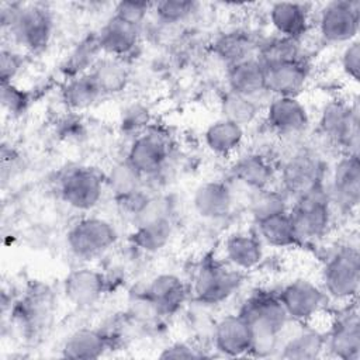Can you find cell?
Instances as JSON below:
<instances>
[{
  "label": "cell",
  "instance_id": "6da1fadb",
  "mask_svg": "<svg viewBox=\"0 0 360 360\" xmlns=\"http://www.w3.org/2000/svg\"><path fill=\"white\" fill-rule=\"evenodd\" d=\"M1 28L15 46L39 53L52 41L55 18L42 3H7L1 6Z\"/></svg>",
  "mask_w": 360,
  "mask_h": 360
},
{
  "label": "cell",
  "instance_id": "7a4b0ae2",
  "mask_svg": "<svg viewBox=\"0 0 360 360\" xmlns=\"http://www.w3.org/2000/svg\"><path fill=\"white\" fill-rule=\"evenodd\" d=\"M240 312L253 330L252 356H270L277 353L283 333L290 319L280 302L277 291L256 290L248 295Z\"/></svg>",
  "mask_w": 360,
  "mask_h": 360
},
{
  "label": "cell",
  "instance_id": "3957f363",
  "mask_svg": "<svg viewBox=\"0 0 360 360\" xmlns=\"http://www.w3.org/2000/svg\"><path fill=\"white\" fill-rule=\"evenodd\" d=\"M319 284L328 300L340 305L356 302L360 288V253L357 245H340L325 259Z\"/></svg>",
  "mask_w": 360,
  "mask_h": 360
},
{
  "label": "cell",
  "instance_id": "277c9868",
  "mask_svg": "<svg viewBox=\"0 0 360 360\" xmlns=\"http://www.w3.org/2000/svg\"><path fill=\"white\" fill-rule=\"evenodd\" d=\"M242 280V273L225 260L204 259L194 271L190 292L197 304L215 307L226 302L239 290Z\"/></svg>",
  "mask_w": 360,
  "mask_h": 360
},
{
  "label": "cell",
  "instance_id": "5b68a950",
  "mask_svg": "<svg viewBox=\"0 0 360 360\" xmlns=\"http://www.w3.org/2000/svg\"><path fill=\"white\" fill-rule=\"evenodd\" d=\"M120 239L117 226L108 218L83 215L66 232L68 250L83 262L94 260L111 250Z\"/></svg>",
  "mask_w": 360,
  "mask_h": 360
},
{
  "label": "cell",
  "instance_id": "8992f818",
  "mask_svg": "<svg viewBox=\"0 0 360 360\" xmlns=\"http://www.w3.org/2000/svg\"><path fill=\"white\" fill-rule=\"evenodd\" d=\"M288 212L301 245L326 236L335 219V210L325 186L294 198Z\"/></svg>",
  "mask_w": 360,
  "mask_h": 360
},
{
  "label": "cell",
  "instance_id": "52a82bcc",
  "mask_svg": "<svg viewBox=\"0 0 360 360\" xmlns=\"http://www.w3.org/2000/svg\"><path fill=\"white\" fill-rule=\"evenodd\" d=\"M359 111L357 98L353 101L332 98L319 112V132L328 142L339 148L340 153L359 155Z\"/></svg>",
  "mask_w": 360,
  "mask_h": 360
},
{
  "label": "cell",
  "instance_id": "ba28073f",
  "mask_svg": "<svg viewBox=\"0 0 360 360\" xmlns=\"http://www.w3.org/2000/svg\"><path fill=\"white\" fill-rule=\"evenodd\" d=\"M325 163L309 149H298L285 158L277 169L281 191L288 198H297L325 186Z\"/></svg>",
  "mask_w": 360,
  "mask_h": 360
},
{
  "label": "cell",
  "instance_id": "9c48e42d",
  "mask_svg": "<svg viewBox=\"0 0 360 360\" xmlns=\"http://www.w3.org/2000/svg\"><path fill=\"white\" fill-rule=\"evenodd\" d=\"M105 190V173L93 166L68 169L59 181L60 200L79 212H90L98 207Z\"/></svg>",
  "mask_w": 360,
  "mask_h": 360
},
{
  "label": "cell",
  "instance_id": "30bf717a",
  "mask_svg": "<svg viewBox=\"0 0 360 360\" xmlns=\"http://www.w3.org/2000/svg\"><path fill=\"white\" fill-rule=\"evenodd\" d=\"M360 30V1L333 0L316 13V31L325 44L346 45L357 39Z\"/></svg>",
  "mask_w": 360,
  "mask_h": 360
},
{
  "label": "cell",
  "instance_id": "8fae6325",
  "mask_svg": "<svg viewBox=\"0 0 360 360\" xmlns=\"http://www.w3.org/2000/svg\"><path fill=\"white\" fill-rule=\"evenodd\" d=\"M326 193L335 212L354 214L360 201V159L354 153H340L326 176Z\"/></svg>",
  "mask_w": 360,
  "mask_h": 360
},
{
  "label": "cell",
  "instance_id": "7c38bea8",
  "mask_svg": "<svg viewBox=\"0 0 360 360\" xmlns=\"http://www.w3.org/2000/svg\"><path fill=\"white\" fill-rule=\"evenodd\" d=\"M277 295L288 319L302 325L321 315L329 301L321 284L307 277H297L285 283Z\"/></svg>",
  "mask_w": 360,
  "mask_h": 360
},
{
  "label": "cell",
  "instance_id": "4fadbf2b",
  "mask_svg": "<svg viewBox=\"0 0 360 360\" xmlns=\"http://www.w3.org/2000/svg\"><path fill=\"white\" fill-rule=\"evenodd\" d=\"M170 158L169 139L158 131L146 129L134 136L125 153V160L143 179L156 177L166 169Z\"/></svg>",
  "mask_w": 360,
  "mask_h": 360
},
{
  "label": "cell",
  "instance_id": "5bb4252c",
  "mask_svg": "<svg viewBox=\"0 0 360 360\" xmlns=\"http://www.w3.org/2000/svg\"><path fill=\"white\" fill-rule=\"evenodd\" d=\"M269 129L281 136H297L307 132L311 115L307 105L295 96H271L263 108Z\"/></svg>",
  "mask_w": 360,
  "mask_h": 360
},
{
  "label": "cell",
  "instance_id": "9a60e30c",
  "mask_svg": "<svg viewBox=\"0 0 360 360\" xmlns=\"http://www.w3.org/2000/svg\"><path fill=\"white\" fill-rule=\"evenodd\" d=\"M326 353L340 360L360 359V321L356 302L345 304L325 333Z\"/></svg>",
  "mask_w": 360,
  "mask_h": 360
},
{
  "label": "cell",
  "instance_id": "2e32d148",
  "mask_svg": "<svg viewBox=\"0 0 360 360\" xmlns=\"http://www.w3.org/2000/svg\"><path fill=\"white\" fill-rule=\"evenodd\" d=\"M211 338L214 349L225 357L252 356L253 330L240 312H229L215 319Z\"/></svg>",
  "mask_w": 360,
  "mask_h": 360
},
{
  "label": "cell",
  "instance_id": "e0dca14e",
  "mask_svg": "<svg viewBox=\"0 0 360 360\" xmlns=\"http://www.w3.org/2000/svg\"><path fill=\"white\" fill-rule=\"evenodd\" d=\"M264 65V63H263ZM311 77V65L302 56L264 65V86L269 97L295 96L307 87Z\"/></svg>",
  "mask_w": 360,
  "mask_h": 360
},
{
  "label": "cell",
  "instance_id": "ac0fdd59",
  "mask_svg": "<svg viewBox=\"0 0 360 360\" xmlns=\"http://www.w3.org/2000/svg\"><path fill=\"white\" fill-rule=\"evenodd\" d=\"M107 287V277L100 270L79 266L65 276L62 291L70 305L86 309L96 305L104 297Z\"/></svg>",
  "mask_w": 360,
  "mask_h": 360
},
{
  "label": "cell",
  "instance_id": "d6986e66",
  "mask_svg": "<svg viewBox=\"0 0 360 360\" xmlns=\"http://www.w3.org/2000/svg\"><path fill=\"white\" fill-rule=\"evenodd\" d=\"M191 207L201 219L211 222L224 221L233 211L235 195L226 181L205 180L194 188Z\"/></svg>",
  "mask_w": 360,
  "mask_h": 360
},
{
  "label": "cell",
  "instance_id": "ffe728a7",
  "mask_svg": "<svg viewBox=\"0 0 360 360\" xmlns=\"http://www.w3.org/2000/svg\"><path fill=\"white\" fill-rule=\"evenodd\" d=\"M190 294V285L174 273H159L153 276L142 291V295L160 316H170L180 311Z\"/></svg>",
  "mask_w": 360,
  "mask_h": 360
},
{
  "label": "cell",
  "instance_id": "44dd1931",
  "mask_svg": "<svg viewBox=\"0 0 360 360\" xmlns=\"http://www.w3.org/2000/svg\"><path fill=\"white\" fill-rule=\"evenodd\" d=\"M96 34L103 55L127 59L141 42L142 27L111 14Z\"/></svg>",
  "mask_w": 360,
  "mask_h": 360
},
{
  "label": "cell",
  "instance_id": "7402d4cb",
  "mask_svg": "<svg viewBox=\"0 0 360 360\" xmlns=\"http://www.w3.org/2000/svg\"><path fill=\"white\" fill-rule=\"evenodd\" d=\"M267 20L276 35L302 41L312 24V10L304 3L277 1L269 6Z\"/></svg>",
  "mask_w": 360,
  "mask_h": 360
},
{
  "label": "cell",
  "instance_id": "603a6c76",
  "mask_svg": "<svg viewBox=\"0 0 360 360\" xmlns=\"http://www.w3.org/2000/svg\"><path fill=\"white\" fill-rule=\"evenodd\" d=\"M224 260L238 271H252L264 260V243L255 231H235L222 243Z\"/></svg>",
  "mask_w": 360,
  "mask_h": 360
},
{
  "label": "cell",
  "instance_id": "cb8c5ba5",
  "mask_svg": "<svg viewBox=\"0 0 360 360\" xmlns=\"http://www.w3.org/2000/svg\"><path fill=\"white\" fill-rule=\"evenodd\" d=\"M232 179L250 191L270 188L277 179V169L260 152H248L238 156L231 167Z\"/></svg>",
  "mask_w": 360,
  "mask_h": 360
},
{
  "label": "cell",
  "instance_id": "d4e9b609",
  "mask_svg": "<svg viewBox=\"0 0 360 360\" xmlns=\"http://www.w3.org/2000/svg\"><path fill=\"white\" fill-rule=\"evenodd\" d=\"M112 347V336L98 328L83 326L72 330L63 340L60 352L68 359H100Z\"/></svg>",
  "mask_w": 360,
  "mask_h": 360
},
{
  "label": "cell",
  "instance_id": "484cf974",
  "mask_svg": "<svg viewBox=\"0 0 360 360\" xmlns=\"http://www.w3.org/2000/svg\"><path fill=\"white\" fill-rule=\"evenodd\" d=\"M226 90L233 93L262 98L269 96L264 86V65L257 56L248 58L225 68Z\"/></svg>",
  "mask_w": 360,
  "mask_h": 360
},
{
  "label": "cell",
  "instance_id": "4316f807",
  "mask_svg": "<svg viewBox=\"0 0 360 360\" xmlns=\"http://www.w3.org/2000/svg\"><path fill=\"white\" fill-rule=\"evenodd\" d=\"M207 149L219 158H229L242 149L246 139V128L219 117L210 122L202 134Z\"/></svg>",
  "mask_w": 360,
  "mask_h": 360
},
{
  "label": "cell",
  "instance_id": "83f0119b",
  "mask_svg": "<svg viewBox=\"0 0 360 360\" xmlns=\"http://www.w3.org/2000/svg\"><path fill=\"white\" fill-rule=\"evenodd\" d=\"M103 97L117 96L125 91L131 82V70L127 59L103 55L89 72Z\"/></svg>",
  "mask_w": 360,
  "mask_h": 360
},
{
  "label": "cell",
  "instance_id": "f1b7e54d",
  "mask_svg": "<svg viewBox=\"0 0 360 360\" xmlns=\"http://www.w3.org/2000/svg\"><path fill=\"white\" fill-rule=\"evenodd\" d=\"M288 210L253 222L255 232L264 245L277 249H288L301 245Z\"/></svg>",
  "mask_w": 360,
  "mask_h": 360
},
{
  "label": "cell",
  "instance_id": "f546056e",
  "mask_svg": "<svg viewBox=\"0 0 360 360\" xmlns=\"http://www.w3.org/2000/svg\"><path fill=\"white\" fill-rule=\"evenodd\" d=\"M173 235V219L172 217H165L134 225L129 242L143 253H158L170 245Z\"/></svg>",
  "mask_w": 360,
  "mask_h": 360
},
{
  "label": "cell",
  "instance_id": "4dcf8cb0",
  "mask_svg": "<svg viewBox=\"0 0 360 360\" xmlns=\"http://www.w3.org/2000/svg\"><path fill=\"white\" fill-rule=\"evenodd\" d=\"M325 353V333L304 326L288 339H281L277 350L280 357L291 360H314Z\"/></svg>",
  "mask_w": 360,
  "mask_h": 360
},
{
  "label": "cell",
  "instance_id": "1f68e13d",
  "mask_svg": "<svg viewBox=\"0 0 360 360\" xmlns=\"http://www.w3.org/2000/svg\"><path fill=\"white\" fill-rule=\"evenodd\" d=\"M260 44V42H259ZM259 44L249 31L231 30L224 32L214 42V53L225 63V68L257 55Z\"/></svg>",
  "mask_w": 360,
  "mask_h": 360
},
{
  "label": "cell",
  "instance_id": "d6a6232c",
  "mask_svg": "<svg viewBox=\"0 0 360 360\" xmlns=\"http://www.w3.org/2000/svg\"><path fill=\"white\" fill-rule=\"evenodd\" d=\"M103 98L89 73L66 79L60 87V100L70 112H82Z\"/></svg>",
  "mask_w": 360,
  "mask_h": 360
},
{
  "label": "cell",
  "instance_id": "836d02e7",
  "mask_svg": "<svg viewBox=\"0 0 360 360\" xmlns=\"http://www.w3.org/2000/svg\"><path fill=\"white\" fill-rule=\"evenodd\" d=\"M260 98L242 96L226 90L219 100L221 117L231 120L243 128L253 124L260 115H263L264 104L259 103Z\"/></svg>",
  "mask_w": 360,
  "mask_h": 360
},
{
  "label": "cell",
  "instance_id": "e575fe53",
  "mask_svg": "<svg viewBox=\"0 0 360 360\" xmlns=\"http://www.w3.org/2000/svg\"><path fill=\"white\" fill-rule=\"evenodd\" d=\"M101 56H103V52L97 41V34L83 38L69 52V55L63 59L60 65V72L65 76V80L89 73L90 69Z\"/></svg>",
  "mask_w": 360,
  "mask_h": 360
},
{
  "label": "cell",
  "instance_id": "d590c367",
  "mask_svg": "<svg viewBox=\"0 0 360 360\" xmlns=\"http://www.w3.org/2000/svg\"><path fill=\"white\" fill-rule=\"evenodd\" d=\"M143 177L132 169V166L125 160L117 162L108 173H105L107 190H110L115 200H124L135 193L143 190Z\"/></svg>",
  "mask_w": 360,
  "mask_h": 360
},
{
  "label": "cell",
  "instance_id": "8d00e7d4",
  "mask_svg": "<svg viewBox=\"0 0 360 360\" xmlns=\"http://www.w3.org/2000/svg\"><path fill=\"white\" fill-rule=\"evenodd\" d=\"M288 208V197L281 190H274L273 187H270L259 191H252L249 200V211L253 222L271 214L287 211Z\"/></svg>",
  "mask_w": 360,
  "mask_h": 360
},
{
  "label": "cell",
  "instance_id": "74e56055",
  "mask_svg": "<svg viewBox=\"0 0 360 360\" xmlns=\"http://www.w3.org/2000/svg\"><path fill=\"white\" fill-rule=\"evenodd\" d=\"M198 8V3L190 0H163L155 1L152 14L165 25H179L190 20Z\"/></svg>",
  "mask_w": 360,
  "mask_h": 360
},
{
  "label": "cell",
  "instance_id": "f35d334b",
  "mask_svg": "<svg viewBox=\"0 0 360 360\" xmlns=\"http://www.w3.org/2000/svg\"><path fill=\"white\" fill-rule=\"evenodd\" d=\"M150 122V112L146 105L132 103L124 107L120 114V128L124 134L131 135V139L148 129Z\"/></svg>",
  "mask_w": 360,
  "mask_h": 360
},
{
  "label": "cell",
  "instance_id": "ab89813d",
  "mask_svg": "<svg viewBox=\"0 0 360 360\" xmlns=\"http://www.w3.org/2000/svg\"><path fill=\"white\" fill-rule=\"evenodd\" d=\"M30 94L15 83H1V104L11 115H20L30 107Z\"/></svg>",
  "mask_w": 360,
  "mask_h": 360
},
{
  "label": "cell",
  "instance_id": "60d3db41",
  "mask_svg": "<svg viewBox=\"0 0 360 360\" xmlns=\"http://www.w3.org/2000/svg\"><path fill=\"white\" fill-rule=\"evenodd\" d=\"M152 7L150 1H118L112 4V14L142 27L148 15L152 14Z\"/></svg>",
  "mask_w": 360,
  "mask_h": 360
},
{
  "label": "cell",
  "instance_id": "b9f144b4",
  "mask_svg": "<svg viewBox=\"0 0 360 360\" xmlns=\"http://www.w3.org/2000/svg\"><path fill=\"white\" fill-rule=\"evenodd\" d=\"M342 73L352 82L357 83L360 76V42L354 39L346 45L340 52L339 58Z\"/></svg>",
  "mask_w": 360,
  "mask_h": 360
},
{
  "label": "cell",
  "instance_id": "7bdbcfd3",
  "mask_svg": "<svg viewBox=\"0 0 360 360\" xmlns=\"http://www.w3.org/2000/svg\"><path fill=\"white\" fill-rule=\"evenodd\" d=\"M24 68V55L13 48H3L0 53L1 83H14V79Z\"/></svg>",
  "mask_w": 360,
  "mask_h": 360
},
{
  "label": "cell",
  "instance_id": "ee69618b",
  "mask_svg": "<svg viewBox=\"0 0 360 360\" xmlns=\"http://www.w3.org/2000/svg\"><path fill=\"white\" fill-rule=\"evenodd\" d=\"M204 356L205 354L200 349L187 342H173L159 353L160 359H195Z\"/></svg>",
  "mask_w": 360,
  "mask_h": 360
}]
</instances>
